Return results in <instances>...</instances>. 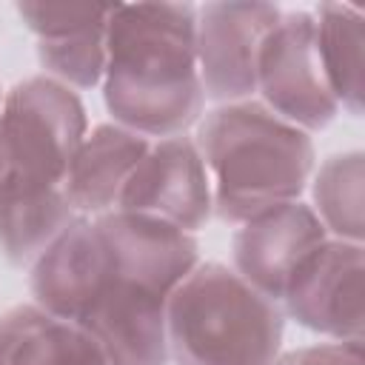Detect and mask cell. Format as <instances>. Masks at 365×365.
<instances>
[{"instance_id": "6da1fadb", "label": "cell", "mask_w": 365, "mask_h": 365, "mask_svg": "<svg viewBox=\"0 0 365 365\" xmlns=\"http://www.w3.org/2000/svg\"><path fill=\"white\" fill-rule=\"evenodd\" d=\"M197 262V237L171 222L120 208L88 217L63 268V319L108 365H168L165 308Z\"/></svg>"}, {"instance_id": "7a4b0ae2", "label": "cell", "mask_w": 365, "mask_h": 365, "mask_svg": "<svg viewBox=\"0 0 365 365\" xmlns=\"http://www.w3.org/2000/svg\"><path fill=\"white\" fill-rule=\"evenodd\" d=\"M197 6L114 3L106 26L103 100L117 125L163 140L200 123Z\"/></svg>"}, {"instance_id": "3957f363", "label": "cell", "mask_w": 365, "mask_h": 365, "mask_svg": "<svg viewBox=\"0 0 365 365\" xmlns=\"http://www.w3.org/2000/svg\"><path fill=\"white\" fill-rule=\"evenodd\" d=\"M194 143L211 180L214 217L228 225L299 200L317 163L311 134L254 97L202 111Z\"/></svg>"}, {"instance_id": "277c9868", "label": "cell", "mask_w": 365, "mask_h": 365, "mask_svg": "<svg viewBox=\"0 0 365 365\" xmlns=\"http://www.w3.org/2000/svg\"><path fill=\"white\" fill-rule=\"evenodd\" d=\"M285 314L222 262H197L165 308L168 362L274 365L282 354Z\"/></svg>"}, {"instance_id": "5b68a950", "label": "cell", "mask_w": 365, "mask_h": 365, "mask_svg": "<svg viewBox=\"0 0 365 365\" xmlns=\"http://www.w3.org/2000/svg\"><path fill=\"white\" fill-rule=\"evenodd\" d=\"M86 134L88 117L80 94L46 74L26 77L3 94L0 154L9 180L63 185Z\"/></svg>"}, {"instance_id": "8992f818", "label": "cell", "mask_w": 365, "mask_h": 365, "mask_svg": "<svg viewBox=\"0 0 365 365\" xmlns=\"http://www.w3.org/2000/svg\"><path fill=\"white\" fill-rule=\"evenodd\" d=\"M254 94L277 117L308 134L322 131L339 114V103L319 66L311 11L279 14L277 26L265 34L257 54Z\"/></svg>"}, {"instance_id": "52a82bcc", "label": "cell", "mask_w": 365, "mask_h": 365, "mask_svg": "<svg viewBox=\"0 0 365 365\" xmlns=\"http://www.w3.org/2000/svg\"><path fill=\"white\" fill-rule=\"evenodd\" d=\"M279 308L297 325L328 339H362L365 251L362 242L328 237L291 274Z\"/></svg>"}, {"instance_id": "ba28073f", "label": "cell", "mask_w": 365, "mask_h": 365, "mask_svg": "<svg viewBox=\"0 0 365 365\" xmlns=\"http://www.w3.org/2000/svg\"><path fill=\"white\" fill-rule=\"evenodd\" d=\"M279 14L271 3L197 6V71L205 100L220 106L254 97L257 54Z\"/></svg>"}, {"instance_id": "9c48e42d", "label": "cell", "mask_w": 365, "mask_h": 365, "mask_svg": "<svg viewBox=\"0 0 365 365\" xmlns=\"http://www.w3.org/2000/svg\"><path fill=\"white\" fill-rule=\"evenodd\" d=\"M117 208L157 217L188 234L205 228L214 217V200L194 137L177 134L151 140L148 151L131 171Z\"/></svg>"}, {"instance_id": "30bf717a", "label": "cell", "mask_w": 365, "mask_h": 365, "mask_svg": "<svg viewBox=\"0 0 365 365\" xmlns=\"http://www.w3.org/2000/svg\"><path fill=\"white\" fill-rule=\"evenodd\" d=\"M328 240L311 205L294 200L274 205L237 225L231 237V268L259 294L279 302L297 265Z\"/></svg>"}, {"instance_id": "8fae6325", "label": "cell", "mask_w": 365, "mask_h": 365, "mask_svg": "<svg viewBox=\"0 0 365 365\" xmlns=\"http://www.w3.org/2000/svg\"><path fill=\"white\" fill-rule=\"evenodd\" d=\"M148 145L151 140L117 123H100L88 128L63 180L74 211L80 217H100L114 211L131 171Z\"/></svg>"}, {"instance_id": "7c38bea8", "label": "cell", "mask_w": 365, "mask_h": 365, "mask_svg": "<svg viewBox=\"0 0 365 365\" xmlns=\"http://www.w3.org/2000/svg\"><path fill=\"white\" fill-rule=\"evenodd\" d=\"M74 220L80 214L63 185L9 180L0 188V257L14 268H31Z\"/></svg>"}, {"instance_id": "4fadbf2b", "label": "cell", "mask_w": 365, "mask_h": 365, "mask_svg": "<svg viewBox=\"0 0 365 365\" xmlns=\"http://www.w3.org/2000/svg\"><path fill=\"white\" fill-rule=\"evenodd\" d=\"M0 365H108V359L80 325L26 302L0 314Z\"/></svg>"}, {"instance_id": "5bb4252c", "label": "cell", "mask_w": 365, "mask_h": 365, "mask_svg": "<svg viewBox=\"0 0 365 365\" xmlns=\"http://www.w3.org/2000/svg\"><path fill=\"white\" fill-rule=\"evenodd\" d=\"M314 14L317 54L325 83L348 114H362V43L365 17L348 3H322Z\"/></svg>"}, {"instance_id": "9a60e30c", "label": "cell", "mask_w": 365, "mask_h": 365, "mask_svg": "<svg viewBox=\"0 0 365 365\" xmlns=\"http://www.w3.org/2000/svg\"><path fill=\"white\" fill-rule=\"evenodd\" d=\"M314 214L334 240L362 242L365 237V157L342 151L311 174Z\"/></svg>"}, {"instance_id": "2e32d148", "label": "cell", "mask_w": 365, "mask_h": 365, "mask_svg": "<svg viewBox=\"0 0 365 365\" xmlns=\"http://www.w3.org/2000/svg\"><path fill=\"white\" fill-rule=\"evenodd\" d=\"M106 26L108 20L68 37L37 40V60L43 74L74 91L100 86L106 74Z\"/></svg>"}, {"instance_id": "e0dca14e", "label": "cell", "mask_w": 365, "mask_h": 365, "mask_svg": "<svg viewBox=\"0 0 365 365\" xmlns=\"http://www.w3.org/2000/svg\"><path fill=\"white\" fill-rule=\"evenodd\" d=\"M17 17L37 40H57L91 26H100L111 17V6L100 3H17Z\"/></svg>"}, {"instance_id": "ac0fdd59", "label": "cell", "mask_w": 365, "mask_h": 365, "mask_svg": "<svg viewBox=\"0 0 365 365\" xmlns=\"http://www.w3.org/2000/svg\"><path fill=\"white\" fill-rule=\"evenodd\" d=\"M274 365H365L362 339H328L279 354Z\"/></svg>"}, {"instance_id": "d6986e66", "label": "cell", "mask_w": 365, "mask_h": 365, "mask_svg": "<svg viewBox=\"0 0 365 365\" xmlns=\"http://www.w3.org/2000/svg\"><path fill=\"white\" fill-rule=\"evenodd\" d=\"M0 106H3V88H0Z\"/></svg>"}]
</instances>
